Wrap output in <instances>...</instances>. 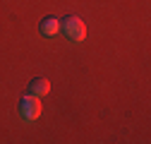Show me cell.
Wrapping results in <instances>:
<instances>
[{
	"label": "cell",
	"mask_w": 151,
	"mask_h": 144,
	"mask_svg": "<svg viewBox=\"0 0 151 144\" xmlns=\"http://www.w3.org/2000/svg\"><path fill=\"white\" fill-rule=\"evenodd\" d=\"M60 31L67 36L70 41H74V43H82L84 39H86V24L79 19V17H65V19L60 22Z\"/></svg>",
	"instance_id": "obj_1"
},
{
	"label": "cell",
	"mask_w": 151,
	"mask_h": 144,
	"mask_svg": "<svg viewBox=\"0 0 151 144\" xmlns=\"http://www.w3.org/2000/svg\"><path fill=\"white\" fill-rule=\"evenodd\" d=\"M19 115H22V120L34 122L36 118L41 115V99H39V96L27 94V96L19 101Z\"/></svg>",
	"instance_id": "obj_2"
},
{
	"label": "cell",
	"mask_w": 151,
	"mask_h": 144,
	"mask_svg": "<svg viewBox=\"0 0 151 144\" xmlns=\"http://www.w3.org/2000/svg\"><path fill=\"white\" fill-rule=\"evenodd\" d=\"M48 91H50V84H48V79H46V77H36V79H31V82H29V94H31V96L43 99Z\"/></svg>",
	"instance_id": "obj_3"
},
{
	"label": "cell",
	"mask_w": 151,
	"mask_h": 144,
	"mask_svg": "<svg viewBox=\"0 0 151 144\" xmlns=\"http://www.w3.org/2000/svg\"><path fill=\"white\" fill-rule=\"evenodd\" d=\"M39 31L43 36H55L60 31V19H58V17H46V19L41 22V27H39Z\"/></svg>",
	"instance_id": "obj_4"
}]
</instances>
